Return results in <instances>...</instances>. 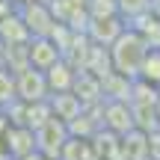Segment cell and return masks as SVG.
I'll return each instance as SVG.
<instances>
[{
    "mask_svg": "<svg viewBox=\"0 0 160 160\" xmlns=\"http://www.w3.org/2000/svg\"><path fill=\"white\" fill-rule=\"evenodd\" d=\"M110 51V62H113V71L128 80H137L139 77V68H142L145 57H148V42L137 33L133 27H128L113 45L107 48Z\"/></svg>",
    "mask_w": 160,
    "mask_h": 160,
    "instance_id": "6da1fadb",
    "label": "cell"
},
{
    "mask_svg": "<svg viewBox=\"0 0 160 160\" xmlns=\"http://www.w3.org/2000/svg\"><path fill=\"white\" fill-rule=\"evenodd\" d=\"M15 92L24 104H42L45 98H51V89H48V80H45V71L39 68H24L15 74Z\"/></svg>",
    "mask_w": 160,
    "mask_h": 160,
    "instance_id": "7a4b0ae2",
    "label": "cell"
},
{
    "mask_svg": "<svg viewBox=\"0 0 160 160\" xmlns=\"http://www.w3.org/2000/svg\"><path fill=\"white\" fill-rule=\"evenodd\" d=\"M27 59H30V68L48 71L62 59V51H59V45L51 36H33L27 42Z\"/></svg>",
    "mask_w": 160,
    "mask_h": 160,
    "instance_id": "3957f363",
    "label": "cell"
},
{
    "mask_svg": "<svg viewBox=\"0 0 160 160\" xmlns=\"http://www.w3.org/2000/svg\"><path fill=\"white\" fill-rule=\"evenodd\" d=\"M21 21L30 30V39L33 36H51L57 30V18L51 15L45 3H21Z\"/></svg>",
    "mask_w": 160,
    "mask_h": 160,
    "instance_id": "277c9868",
    "label": "cell"
},
{
    "mask_svg": "<svg viewBox=\"0 0 160 160\" xmlns=\"http://www.w3.org/2000/svg\"><path fill=\"white\" fill-rule=\"evenodd\" d=\"M74 77H77V68L68 62V59H59L53 68H48V71H45V80H48V89H51V95L71 92V86H74Z\"/></svg>",
    "mask_w": 160,
    "mask_h": 160,
    "instance_id": "5b68a950",
    "label": "cell"
},
{
    "mask_svg": "<svg viewBox=\"0 0 160 160\" xmlns=\"http://www.w3.org/2000/svg\"><path fill=\"white\" fill-rule=\"evenodd\" d=\"M104 116H107L104 125H107L110 131H116V133H131V131H137V128H133V116H131L128 101H110L107 107H104Z\"/></svg>",
    "mask_w": 160,
    "mask_h": 160,
    "instance_id": "8992f818",
    "label": "cell"
},
{
    "mask_svg": "<svg viewBox=\"0 0 160 160\" xmlns=\"http://www.w3.org/2000/svg\"><path fill=\"white\" fill-rule=\"evenodd\" d=\"M125 24H119V18L110 15V18H92V27H89V36L95 39V45H113L122 33H125Z\"/></svg>",
    "mask_w": 160,
    "mask_h": 160,
    "instance_id": "52a82bcc",
    "label": "cell"
},
{
    "mask_svg": "<svg viewBox=\"0 0 160 160\" xmlns=\"http://www.w3.org/2000/svg\"><path fill=\"white\" fill-rule=\"evenodd\" d=\"M137 80H142V83L160 89V48H151V51H148V57H145V62H142V68H139Z\"/></svg>",
    "mask_w": 160,
    "mask_h": 160,
    "instance_id": "ba28073f",
    "label": "cell"
},
{
    "mask_svg": "<svg viewBox=\"0 0 160 160\" xmlns=\"http://www.w3.org/2000/svg\"><path fill=\"white\" fill-rule=\"evenodd\" d=\"M18 98L15 92V74L6 68H0V107H6V104H12Z\"/></svg>",
    "mask_w": 160,
    "mask_h": 160,
    "instance_id": "9c48e42d",
    "label": "cell"
},
{
    "mask_svg": "<svg viewBox=\"0 0 160 160\" xmlns=\"http://www.w3.org/2000/svg\"><path fill=\"white\" fill-rule=\"evenodd\" d=\"M145 145H148V157L151 160H160V128L145 133Z\"/></svg>",
    "mask_w": 160,
    "mask_h": 160,
    "instance_id": "30bf717a",
    "label": "cell"
},
{
    "mask_svg": "<svg viewBox=\"0 0 160 160\" xmlns=\"http://www.w3.org/2000/svg\"><path fill=\"white\" fill-rule=\"evenodd\" d=\"M154 113H157V128H160V95H157V104H154Z\"/></svg>",
    "mask_w": 160,
    "mask_h": 160,
    "instance_id": "8fae6325",
    "label": "cell"
},
{
    "mask_svg": "<svg viewBox=\"0 0 160 160\" xmlns=\"http://www.w3.org/2000/svg\"><path fill=\"white\" fill-rule=\"evenodd\" d=\"M21 3H42V0H21Z\"/></svg>",
    "mask_w": 160,
    "mask_h": 160,
    "instance_id": "7c38bea8",
    "label": "cell"
}]
</instances>
